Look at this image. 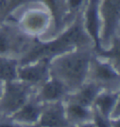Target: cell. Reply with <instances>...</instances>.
I'll list each match as a JSON object with an SVG mask.
<instances>
[{
  "instance_id": "6da1fadb",
  "label": "cell",
  "mask_w": 120,
  "mask_h": 127,
  "mask_svg": "<svg viewBox=\"0 0 120 127\" xmlns=\"http://www.w3.org/2000/svg\"><path fill=\"white\" fill-rule=\"evenodd\" d=\"M80 15V14H79ZM62 33L56 39L34 46L23 59V63H30L49 56L63 54L77 47H83L88 43L89 37L78 16L73 22L61 31Z\"/></svg>"
},
{
  "instance_id": "7a4b0ae2",
  "label": "cell",
  "mask_w": 120,
  "mask_h": 127,
  "mask_svg": "<svg viewBox=\"0 0 120 127\" xmlns=\"http://www.w3.org/2000/svg\"><path fill=\"white\" fill-rule=\"evenodd\" d=\"M11 20L26 35L41 34L53 27L51 11L43 1L32 2L22 7L13 14Z\"/></svg>"
},
{
  "instance_id": "4fadbf2b",
  "label": "cell",
  "mask_w": 120,
  "mask_h": 127,
  "mask_svg": "<svg viewBox=\"0 0 120 127\" xmlns=\"http://www.w3.org/2000/svg\"><path fill=\"white\" fill-rule=\"evenodd\" d=\"M113 101H114V99L111 96H102L97 100V103L100 106L102 112L104 114H107L113 105Z\"/></svg>"
},
{
  "instance_id": "8fae6325",
  "label": "cell",
  "mask_w": 120,
  "mask_h": 127,
  "mask_svg": "<svg viewBox=\"0 0 120 127\" xmlns=\"http://www.w3.org/2000/svg\"><path fill=\"white\" fill-rule=\"evenodd\" d=\"M38 115H39V110L36 107L32 105H27L17 115V117L23 121L33 122L38 118Z\"/></svg>"
},
{
  "instance_id": "9c48e42d",
  "label": "cell",
  "mask_w": 120,
  "mask_h": 127,
  "mask_svg": "<svg viewBox=\"0 0 120 127\" xmlns=\"http://www.w3.org/2000/svg\"><path fill=\"white\" fill-rule=\"evenodd\" d=\"M16 76V63L12 60L0 57V78L11 80Z\"/></svg>"
},
{
  "instance_id": "52a82bcc",
  "label": "cell",
  "mask_w": 120,
  "mask_h": 127,
  "mask_svg": "<svg viewBox=\"0 0 120 127\" xmlns=\"http://www.w3.org/2000/svg\"><path fill=\"white\" fill-rule=\"evenodd\" d=\"M47 66V59H41L40 62L36 65H30L20 70L19 75L22 79L30 81V82H36L42 78Z\"/></svg>"
},
{
  "instance_id": "3957f363",
  "label": "cell",
  "mask_w": 120,
  "mask_h": 127,
  "mask_svg": "<svg viewBox=\"0 0 120 127\" xmlns=\"http://www.w3.org/2000/svg\"><path fill=\"white\" fill-rule=\"evenodd\" d=\"M90 62V54L79 50L63 56L56 62L58 72L73 84H78L83 79Z\"/></svg>"
},
{
  "instance_id": "30bf717a",
  "label": "cell",
  "mask_w": 120,
  "mask_h": 127,
  "mask_svg": "<svg viewBox=\"0 0 120 127\" xmlns=\"http://www.w3.org/2000/svg\"><path fill=\"white\" fill-rule=\"evenodd\" d=\"M63 93V86L58 81H52L48 83L43 90V95L46 99L53 100L62 95Z\"/></svg>"
},
{
  "instance_id": "2e32d148",
  "label": "cell",
  "mask_w": 120,
  "mask_h": 127,
  "mask_svg": "<svg viewBox=\"0 0 120 127\" xmlns=\"http://www.w3.org/2000/svg\"><path fill=\"white\" fill-rule=\"evenodd\" d=\"M96 123H97V126L98 127H108L107 124H106V122H105L99 116H96Z\"/></svg>"
},
{
  "instance_id": "5b68a950",
  "label": "cell",
  "mask_w": 120,
  "mask_h": 127,
  "mask_svg": "<svg viewBox=\"0 0 120 127\" xmlns=\"http://www.w3.org/2000/svg\"><path fill=\"white\" fill-rule=\"evenodd\" d=\"M25 90L19 85H10L7 88L3 106L9 111H13L19 108L25 101Z\"/></svg>"
},
{
  "instance_id": "5bb4252c",
  "label": "cell",
  "mask_w": 120,
  "mask_h": 127,
  "mask_svg": "<svg viewBox=\"0 0 120 127\" xmlns=\"http://www.w3.org/2000/svg\"><path fill=\"white\" fill-rule=\"evenodd\" d=\"M95 93H96V89H95L93 86L86 87L81 92L80 96H79V101H81L82 104H87V103H89L90 101L93 100Z\"/></svg>"
},
{
  "instance_id": "277c9868",
  "label": "cell",
  "mask_w": 120,
  "mask_h": 127,
  "mask_svg": "<svg viewBox=\"0 0 120 127\" xmlns=\"http://www.w3.org/2000/svg\"><path fill=\"white\" fill-rule=\"evenodd\" d=\"M120 0H99V35L104 43L113 38L119 26Z\"/></svg>"
},
{
  "instance_id": "8992f818",
  "label": "cell",
  "mask_w": 120,
  "mask_h": 127,
  "mask_svg": "<svg viewBox=\"0 0 120 127\" xmlns=\"http://www.w3.org/2000/svg\"><path fill=\"white\" fill-rule=\"evenodd\" d=\"M36 1L42 0H0V24L11 19L13 14L22 7Z\"/></svg>"
},
{
  "instance_id": "9a60e30c",
  "label": "cell",
  "mask_w": 120,
  "mask_h": 127,
  "mask_svg": "<svg viewBox=\"0 0 120 127\" xmlns=\"http://www.w3.org/2000/svg\"><path fill=\"white\" fill-rule=\"evenodd\" d=\"M69 112L75 118H84V117L86 116V111L79 105L71 106L70 109H69Z\"/></svg>"
},
{
  "instance_id": "ba28073f",
  "label": "cell",
  "mask_w": 120,
  "mask_h": 127,
  "mask_svg": "<svg viewBox=\"0 0 120 127\" xmlns=\"http://www.w3.org/2000/svg\"><path fill=\"white\" fill-rule=\"evenodd\" d=\"M42 124L48 127H63L65 122L60 109H50L45 113L42 119Z\"/></svg>"
},
{
  "instance_id": "e0dca14e",
  "label": "cell",
  "mask_w": 120,
  "mask_h": 127,
  "mask_svg": "<svg viewBox=\"0 0 120 127\" xmlns=\"http://www.w3.org/2000/svg\"><path fill=\"white\" fill-rule=\"evenodd\" d=\"M0 127H12V126H10V125H0Z\"/></svg>"
},
{
  "instance_id": "ac0fdd59",
  "label": "cell",
  "mask_w": 120,
  "mask_h": 127,
  "mask_svg": "<svg viewBox=\"0 0 120 127\" xmlns=\"http://www.w3.org/2000/svg\"><path fill=\"white\" fill-rule=\"evenodd\" d=\"M85 127H92V126H85Z\"/></svg>"
},
{
  "instance_id": "7c38bea8",
  "label": "cell",
  "mask_w": 120,
  "mask_h": 127,
  "mask_svg": "<svg viewBox=\"0 0 120 127\" xmlns=\"http://www.w3.org/2000/svg\"><path fill=\"white\" fill-rule=\"evenodd\" d=\"M96 76L103 80H111L116 77L115 73L108 65L102 64H98L96 65Z\"/></svg>"
}]
</instances>
